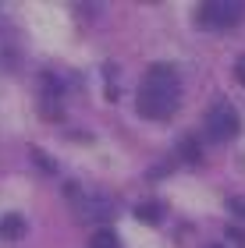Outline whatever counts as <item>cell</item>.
Returning <instances> with one entry per match:
<instances>
[{"label":"cell","mask_w":245,"mask_h":248,"mask_svg":"<svg viewBox=\"0 0 245 248\" xmlns=\"http://www.w3.org/2000/svg\"><path fill=\"white\" fill-rule=\"evenodd\" d=\"M242 128V121H238V110L231 107V103H213L210 107V114H206V135L213 142H228V139H235Z\"/></svg>","instance_id":"obj_3"},{"label":"cell","mask_w":245,"mask_h":248,"mask_svg":"<svg viewBox=\"0 0 245 248\" xmlns=\"http://www.w3.org/2000/svg\"><path fill=\"white\" fill-rule=\"evenodd\" d=\"M231 206H235V209L242 213V217H245V202H231Z\"/></svg>","instance_id":"obj_9"},{"label":"cell","mask_w":245,"mask_h":248,"mask_svg":"<svg viewBox=\"0 0 245 248\" xmlns=\"http://www.w3.org/2000/svg\"><path fill=\"white\" fill-rule=\"evenodd\" d=\"M178 99H181L178 75L167 64H153L139 82V96H135L139 114L149 117V121H167L178 110Z\"/></svg>","instance_id":"obj_1"},{"label":"cell","mask_w":245,"mask_h":248,"mask_svg":"<svg viewBox=\"0 0 245 248\" xmlns=\"http://www.w3.org/2000/svg\"><path fill=\"white\" fill-rule=\"evenodd\" d=\"M245 18V4L242 0H210V4L199 7V25L203 29H235L238 21Z\"/></svg>","instance_id":"obj_2"},{"label":"cell","mask_w":245,"mask_h":248,"mask_svg":"<svg viewBox=\"0 0 245 248\" xmlns=\"http://www.w3.org/2000/svg\"><path fill=\"white\" fill-rule=\"evenodd\" d=\"M235 75H238V82H242V85H245V57H242V61H238V67H235Z\"/></svg>","instance_id":"obj_8"},{"label":"cell","mask_w":245,"mask_h":248,"mask_svg":"<svg viewBox=\"0 0 245 248\" xmlns=\"http://www.w3.org/2000/svg\"><path fill=\"white\" fill-rule=\"evenodd\" d=\"M135 217L146 220V223H157L163 217V206H160V202H142V206H135Z\"/></svg>","instance_id":"obj_6"},{"label":"cell","mask_w":245,"mask_h":248,"mask_svg":"<svg viewBox=\"0 0 245 248\" xmlns=\"http://www.w3.org/2000/svg\"><path fill=\"white\" fill-rule=\"evenodd\" d=\"M228 238H231V241H235V245H245V234H242L238 227H228Z\"/></svg>","instance_id":"obj_7"},{"label":"cell","mask_w":245,"mask_h":248,"mask_svg":"<svg viewBox=\"0 0 245 248\" xmlns=\"http://www.w3.org/2000/svg\"><path fill=\"white\" fill-rule=\"evenodd\" d=\"M89 248H121V241H117V234H114V231L99 227V231L93 234V241H89Z\"/></svg>","instance_id":"obj_5"},{"label":"cell","mask_w":245,"mask_h":248,"mask_svg":"<svg viewBox=\"0 0 245 248\" xmlns=\"http://www.w3.org/2000/svg\"><path fill=\"white\" fill-rule=\"evenodd\" d=\"M21 234H25V220H21L18 213H7V217H0V238H4V241H18Z\"/></svg>","instance_id":"obj_4"}]
</instances>
